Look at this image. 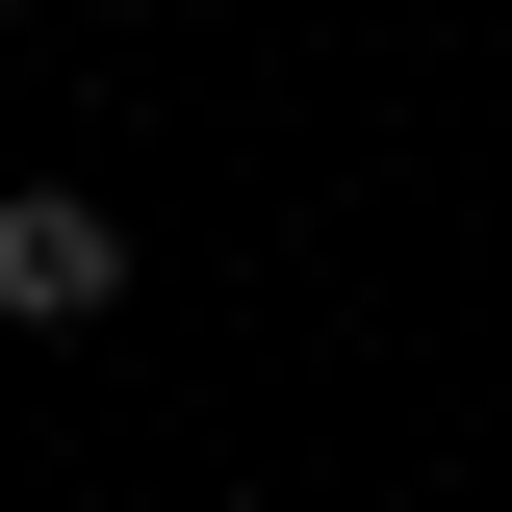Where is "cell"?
<instances>
[{"mask_svg":"<svg viewBox=\"0 0 512 512\" xmlns=\"http://www.w3.org/2000/svg\"><path fill=\"white\" fill-rule=\"evenodd\" d=\"M77 308H128V205L26 180V205H0V333H77Z\"/></svg>","mask_w":512,"mask_h":512,"instance_id":"1","label":"cell"}]
</instances>
